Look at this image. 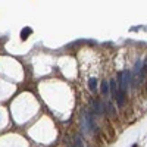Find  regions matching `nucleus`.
Here are the masks:
<instances>
[{"mask_svg": "<svg viewBox=\"0 0 147 147\" xmlns=\"http://www.w3.org/2000/svg\"><path fill=\"white\" fill-rule=\"evenodd\" d=\"M129 81H131V72L128 71H124V72H119L118 74V90L121 91H128V85H129Z\"/></svg>", "mask_w": 147, "mask_h": 147, "instance_id": "f257e3e1", "label": "nucleus"}, {"mask_svg": "<svg viewBox=\"0 0 147 147\" xmlns=\"http://www.w3.org/2000/svg\"><path fill=\"white\" fill-rule=\"evenodd\" d=\"M115 99H116V102H118V106L122 107V106H124V102H125V93L121 91V90H118V91H116V96H115Z\"/></svg>", "mask_w": 147, "mask_h": 147, "instance_id": "f03ea898", "label": "nucleus"}, {"mask_svg": "<svg viewBox=\"0 0 147 147\" xmlns=\"http://www.w3.org/2000/svg\"><path fill=\"white\" fill-rule=\"evenodd\" d=\"M93 110L96 113H103L105 112V106L99 102V100H94L93 102Z\"/></svg>", "mask_w": 147, "mask_h": 147, "instance_id": "7ed1b4c3", "label": "nucleus"}, {"mask_svg": "<svg viewBox=\"0 0 147 147\" xmlns=\"http://www.w3.org/2000/svg\"><path fill=\"white\" fill-rule=\"evenodd\" d=\"M31 32H32V30H31L30 27L24 28V30L21 31V38H22V40H27V38H28V35H30Z\"/></svg>", "mask_w": 147, "mask_h": 147, "instance_id": "20e7f679", "label": "nucleus"}, {"mask_svg": "<svg viewBox=\"0 0 147 147\" xmlns=\"http://www.w3.org/2000/svg\"><path fill=\"white\" fill-rule=\"evenodd\" d=\"M109 87H110V90H112V96L115 97V96H116V91H118V84L115 82V80H110Z\"/></svg>", "mask_w": 147, "mask_h": 147, "instance_id": "39448f33", "label": "nucleus"}, {"mask_svg": "<svg viewBox=\"0 0 147 147\" xmlns=\"http://www.w3.org/2000/svg\"><path fill=\"white\" fill-rule=\"evenodd\" d=\"M88 88H90L91 91H94V90L97 88V80H96V78H90V81H88Z\"/></svg>", "mask_w": 147, "mask_h": 147, "instance_id": "423d86ee", "label": "nucleus"}, {"mask_svg": "<svg viewBox=\"0 0 147 147\" xmlns=\"http://www.w3.org/2000/svg\"><path fill=\"white\" fill-rule=\"evenodd\" d=\"M102 94L103 96H107L109 94V84L106 81H103V84H102Z\"/></svg>", "mask_w": 147, "mask_h": 147, "instance_id": "0eeeda50", "label": "nucleus"}, {"mask_svg": "<svg viewBox=\"0 0 147 147\" xmlns=\"http://www.w3.org/2000/svg\"><path fill=\"white\" fill-rule=\"evenodd\" d=\"M72 147H84L82 140H81V137H80V136H77V137H75V140H74V146H72Z\"/></svg>", "mask_w": 147, "mask_h": 147, "instance_id": "6e6552de", "label": "nucleus"}, {"mask_svg": "<svg viewBox=\"0 0 147 147\" xmlns=\"http://www.w3.org/2000/svg\"><path fill=\"white\" fill-rule=\"evenodd\" d=\"M141 62H140V60H138V62L136 63V66H134V74H131V75H138V74H140V69H141Z\"/></svg>", "mask_w": 147, "mask_h": 147, "instance_id": "1a4fd4ad", "label": "nucleus"}]
</instances>
